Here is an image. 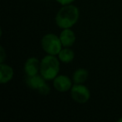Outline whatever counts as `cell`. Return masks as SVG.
I'll return each mask as SVG.
<instances>
[{
	"label": "cell",
	"instance_id": "1",
	"mask_svg": "<svg viewBox=\"0 0 122 122\" xmlns=\"http://www.w3.org/2000/svg\"><path fill=\"white\" fill-rule=\"evenodd\" d=\"M80 10L75 5L67 4L61 8L55 16V23L60 29H70L79 20Z\"/></svg>",
	"mask_w": 122,
	"mask_h": 122
},
{
	"label": "cell",
	"instance_id": "2",
	"mask_svg": "<svg viewBox=\"0 0 122 122\" xmlns=\"http://www.w3.org/2000/svg\"><path fill=\"white\" fill-rule=\"evenodd\" d=\"M59 59L55 57V55L44 56L40 61V75L46 80H54L57 75H59Z\"/></svg>",
	"mask_w": 122,
	"mask_h": 122
},
{
	"label": "cell",
	"instance_id": "3",
	"mask_svg": "<svg viewBox=\"0 0 122 122\" xmlns=\"http://www.w3.org/2000/svg\"><path fill=\"white\" fill-rule=\"evenodd\" d=\"M41 46L44 51L48 54L58 55L62 49V43L59 36L54 34H47L41 39Z\"/></svg>",
	"mask_w": 122,
	"mask_h": 122
},
{
	"label": "cell",
	"instance_id": "4",
	"mask_svg": "<svg viewBox=\"0 0 122 122\" xmlns=\"http://www.w3.org/2000/svg\"><path fill=\"white\" fill-rule=\"evenodd\" d=\"M71 98L78 104H85L90 99V91L83 84H75L70 89Z\"/></svg>",
	"mask_w": 122,
	"mask_h": 122
},
{
	"label": "cell",
	"instance_id": "5",
	"mask_svg": "<svg viewBox=\"0 0 122 122\" xmlns=\"http://www.w3.org/2000/svg\"><path fill=\"white\" fill-rule=\"evenodd\" d=\"M53 85L54 89L59 92H67L70 90L71 87L73 86L72 80L65 75H57L54 79Z\"/></svg>",
	"mask_w": 122,
	"mask_h": 122
},
{
	"label": "cell",
	"instance_id": "6",
	"mask_svg": "<svg viewBox=\"0 0 122 122\" xmlns=\"http://www.w3.org/2000/svg\"><path fill=\"white\" fill-rule=\"evenodd\" d=\"M40 70V62L35 57L29 58L24 65V71L27 76H34L39 74Z\"/></svg>",
	"mask_w": 122,
	"mask_h": 122
},
{
	"label": "cell",
	"instance_id": "7",
	"mask_svg": "<svg viewBox=\"0 0 122 122\" xmlns=\"http://www.w3.org/2000/svg\"><path fill=\"white\" fill-rule=\"evenodd\" d=\"M59 39L64 47H71L75 42V34L70 29H64L59 34Z\"/></svg>",
	"mask_w": 122,
	"mask_h": 122
},
{
	"label": "cell",
	"instance_id": "8",
	"mask_svg": "<svg viewBox=\"0 0 122 122\" xmlns=\"http://www.w3.org/2000/svg\"><path fill=\"white\" fill-rule=\"evenodd\" d=\"M14 69L7 64L1 63L0 65V83L2 85L7 84L14 77Z\"/></svg>",
	"mask_w": 122,
	"mask_h": 122
},
{
	"label": "cell",
	"instance_id": "9",
	"mask_svg": "<svg viewBox=\"0 0 122 122\" xmlns=\"http://www.w3.org/2000/svg\"><path fill=\"white\" fill-rule=\"evenodd\" d=\"M45 80H46L41 75H36L34 76H27L26 84L29 85V88L38 90L41 86H43L46 83Z\"/></svg>",
	"mask_w": 122,
	"mask_h": 122
},
{
	"label": "cell",
	"instance_id": "10",
	"mask_svg": "<svg viewBox=\"0 0 122 122\" xmlns=\"http://www.w3.org/2000/svg\"><path fill=\"white\" fill-rule=\"evenodd\" d=\"M58 58L62 63L69 64L75 59V52L72 49H69V47H65L59 53Z\"/></svg>",
	"mask_w": 122,
	"mask_h": 122
},
{
	"label": "cell",
	"instance_id": "11",
	"mask_svg": "<svg viewBox=\"0 0 122 122\" xmlns=\"http://www.w3.org/2000/svg\"><path fill=\"white\" fill-rule=\"evenodd\" d=\"M89 76V72L85 69H77L73 73L72 80L75 84H84L87 80Z\"/></svg>",
	"mask_w": 122,
	"mask_h": 122
},
{
	"label": "cell",
	"instance_id": "12",
	"mask_svg": "<svg viewBox=\"0 0 122 122\" xmlns=\"http://www.w3.org/2000/svg\"><path fill=\"white\" fill-rule=\"evenodd\" d=\"M37 91L42 95H49V92H50V87H49V85H48L47 83H45L43 86H41Z\"/></svg>",
	"mask_w": 122,
	"mask_h": 122
},
{
	"label": "cell",
	"instance_id": "13",
	"mask_svg": "<svg viewBox=\"0 0 122 122\" xmlns=\"http://www.w3.org/2000/svg\"><path fill=\"white\" fill-rule=\"evenodd\" d=\"M5 58H6L5 50H4V47L1 46V47H0V62H1V63H4Z\"/></svg>",
	"mask_w": 122,
	"mask_h": 122
},
{
	"label": "cell",
	"instance_id": "14",
	"mask_svg": "<svg viewBox=\"0 0 122 122\" xmlns=\"http://www.w3.org/2000/svg\"><path fill=\"white\" fill-rule=\"evenodd\" d=\"M56 2L59 3L61 5H67V4H71L73 2H75V0H55Z\"/></svg>",
	"mask_w": 122,
	"mask_h": 122
},
{
	"label": "cell",
	"instance_id": "15",
	"mask_svg": "<svg viewBox=\"0 0 122 122\" xmlns=\"http://www.w3.org/2000/svg\"><path fill=\"white\" fill-rule=\"evenodd\" d=\"M120 121L122 122V118H120V119H119V120H118V122H120Z\"/></svg>",
	"mask_w": 122,
	"mask_h": 122
}]
</instances>
